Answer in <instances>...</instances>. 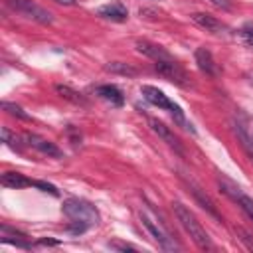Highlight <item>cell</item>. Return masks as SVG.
I'll list each match as a JSON object with an SVG mask.
<instances>
[{"label": "cell", "instance_id": "6da1fadb", "mask_svg": "<svg viewBox=\"0 0 253 253\" xmlns=\"http://www.w3.org/2000/svg\"><path fill=\"white\" fill-rule=\"evenodd\" d=\"M172 210H174V213H176L180 225L186 229V233L192 237V241H194L200 249H213V245H211V241H210L206 229L202 227V223L196 219V215H194L184 204L172 202Z\"/></svg>", "mask_w": 253, "mask_h": 253}, {"label": "cell", "instance_id": "7a4b0ae2", "mask_svg": "<svg viewBox=\"0 0 253 253\" xmlns=\"http://www.w3.org/2000/svg\"><path fill=\"white\" fill-rule=\"evenodd\" d=\"M140 93H142V97H144L150 105H154V107H158V109L168 111V113L172 115V119H174V123H176V125H180L182 128H186V130H190V132H196V130H194V126L186 121L184 111L180 109V105H176L174 101H170V99H168L160 89H156V87H152V85H142V87H140Z\"/></svg>", "mask_w": 253, "mask_h": 253}, {"label": "cell", "instance_id": "3957f363", "mask_svg": "<svg viewBox=\"0 0 253 253\" xmlns=\"http://www.w3.org/2000/svg\"><path fill=\"white\" fill-rule=\"evenodd\" d=\"M61 211L71 219V221H77V223H83L87 227H93L101 221V215L97 211V208L85 200H79V198H69L63 202L61 206Z\"/></svg>", "mask_w": 253, "mask_h": 253}, {"label": "cell", "instance_id": "277c9868", "mask_svg": "<svg viewBox=\"0 0 253 253\" xmlns=\"http://www.w3.org/2000/svg\"><path fill=\"white\" fill-rule=\"evenodd\" d=\"M140 221L146 227V231L152 235V239L164 249V251H176L178 243L174 241V237L168 233V229L150 213V211H140Z\"/></svg>", "mask_w": 253, "mask_h": 253}, {"label": "cell", "instance_id": "5b68a950", "mask_svg": "<svg viewBox=\"0 0 253 253\" xmlns=\"http://www.w3.org/2000/svg\"><path fill=\"white\" fill-rule=\"evenodd\" d=\"M6 4H8L14 12L26 16L28 20H34V22H38V24L47 26V24L53 22L51 12L45 10V8H42L40 4H36L34 0H6Z\"/></svg>", "mask_w": 253, "mask_h": 253}, {"label": "cell", "instance_id": "8992f818", "mask_svg": "<svg viewBox=\"0 0 253 253\" xmlns=\"http://www.w3.org/2000/svg\"><path fill=\"white\" fill-rule=\"evenodd\" d=\"M231 128H233L237 140L241 142L243 150L247 152V156L253 160V119H249L243 113H237L231 121Z\"/></svg>", "mask_w": 253, "mask_h": 253}, {"label": "cell", "instance_id": "52a82bcc", "mask_svg": "<svg viewBox=\"0 0 253 253\" xmlns=\"http://www.w3.org/2000/svg\"><path fill=\"white\" fill-rule=\"evenodd\" d=\"M154 69L168 81L180 85V87H188L190 85V77L188 73L174 61V59H162V61H154Z\"/></svg>", "mask_w": 253, "mask_h": 253}, {"label": "cell", "instance_id": "ba28073f", "mask_svg": "<svg viewBox=\"0 0 253 253\" xmlns=\"http://www.w3.org/2000/svg\"><path fill=\"white\" fill-rule=\"evenodd\" d=\"M148 125H150V128H152V132H156L172 150H176L180 156H184V148H182V144H180V140L174 136V132L164 125V123H160V121H156V119H150L148 121Z\"/></svg>", "mask_w": 253, "mask_h": 253}, {"label": "cell", "instance_id": "9c48e42d", "mask_svg": "<svg viewBox=\"0 0 253 253\" xmlns=\"http://www.w3.org/2000/svg\"><path fill=\"white\" fill-rule=\"evenodd\" d=\"M24 140H26V144H30L32 148L40 150V152L45 154V156H51V158H61V156H63L61 150H59L53 142H49V140H45V138H42V136H38V134L26 132V134H24Z\"/></svg>", "mask_w": 253, "mask_h": 253}, {"label": "cell", "instance_id": "30bf717a", "mask_svg": "<svg viewBox=\"0 0 253 253\" xmlns=\"http://www.w3.org/2000/svg\"><path fill=\"white\" fill-rule=\"evenodd\" d=\"M196 63H198V67H200V71L204 75H208V77H217L219 75V67H217V63H215V59H213L210 49L198 47L196 49Z\"/></svg>", "mask_w": 253, "mask_h": 253}, {"label": "cell", "instance_id": "8fae6325", "mask_svg": "<svg viewBox=\"0 0 253 253\" xmlns=\"http://www.w3.org/2000/svg\"><path fill=\"white\" fill-rule=\"evenodd\" d=\"M97 14L105 20H111V22H125L128 18V10L123 2H111V4H105L97 10Z\"/></svg>", "mask_w": 253, "mask_h": 253}, {"label": "cell", "instance_id": "7c38bea8", "mask_svg": "<svg viewBox=\"0 0 253 253\" xmlns=\"http://www.w3.org/2000/svg\"><path fill=\"white\" fill-rule=\"evenodd\" d=\"M136 51L142 53V55H146V57H150L152 61L172 59L170 53H168L164 47H160V45H156V43H152V42H146V40H138V42H136Z\"/></svg>", "mask_w": 253, "mask_h": 253}, {"label": "cell", "instance_id": "4fadbf2b", "mask_svg": "<svg viewBox=\"0 0 253 253\" xmlns=\"http://www.w3.org/2000/svg\"><path fill=\"white\" fill-rule=\"evenodd\" d=\"M190 18H192V22H194L196 26H200V28H204L206 32H211V34H221V32L225 30V26H223L217 18H213V16H210V14L196 12V14H192Z\"/></svg>", "mask_w": 253, "mask_h": 253}, {"label": "cell", "instance_id": "5bb4252c", "mask_svg": "<svg viewBox=\"0 0 253 253\" xmlns=\"http://www.w3.org/2000/svg\"><path fill=\"white\" fill-rule=\"evenodd\" d=\"M186 184H188L190 192L194 194V198L198 200V204H200V206H202V208H204L208 213H211L215 219H219V213H217V208H215L213 200H211V198H210V196H208V194H206V192H204V190H202V188H200L196 182H192V180H190V182H186Z\"/></svg>", "mask_w": 253, "mask_h": 253}, {"label": "cell", "instance_id": "9a60e30c", "mask_svg": "<svg viewBox=\"0 0 253 253\" xmlns=\"http://www.w3.org/2000/svg\"><path fill=\"white\" fill-rule=\"evenodd\" d=\"M0 233H2V241L4 243H12L16 247H22V249H30L32 243L28 241V235L18 231V229H12L10 225H0Z\"/></svg>", "mask_w": 253, "mask_h": 253}, {"label": "cell", "instance_id": "2e32d148", "mask_svg": "<svg viewBox=\"0 0 253 253\" xmlns=\"http://www.w3.org/2000/svg\"><path fill=\"white\" fill-rule=\"evenodd\" d=\"M95 93H97L101 99H105L107 103H111L113 107H121V105L125 103L123 93H121L115 85H99V87L95 89Z\"/></svg>", "mask_w": 253, "mask_h": 253}, {"label": "cell", "instance_id": "e0dca14e", "mask_svg": "<svg viewBox=\"0 0 253 253\" xmlns=\"http://www.w3.org/2000/svg\"><path fill=\"white\" fill-rule=\"evenodd\" d=\"M0 182L2 186L6 188H26V186H32V180H28L24 174H18V172H4L0 176Z\"/></svg>", "mask_w": 253, "mask_h": 253}, {"label": "cell", "instance_id": "ac0fdd59", "mask_svg": "<svg viewBox=\"0 0 253 253\" xmlns=\"http://www.w3.org/2000/svg\"><path fill=\"white\" fill-rule=\"evenodd\" d=\"M105 71L115 73V75H125V77H134L136 75V69L128 63H123V61H109L105 65Z\"/></svg>", "mask_w": 253, "mask_h": 253}, {"label": "cell", "instance_id": "d6986e66", "mask_svg": "<svg viewBox=\"0 0 253 253\" xmlns=\"http://www.w3.org/2000/svg\"><path fill=\"white\" fill-rule=\"evenodd\" d=\"M55 91H57L63 99H67V101H71V103H75V105H87L85 97H83L81 93H77L75 89L67 87V85H55Z\"/></svg>", "mask_w": 253, "mask_h": 253}, {"label": "cell", "instance_id": "ffe728a7", "mask_svg": "<svg viewBox=\"0 0 253 253\" xmlns=\"http://www.w3.org/2000/svg\"><path fill=\"white\" fill-rule=\"evenodd\" d=\"M217 184H219V190H221L225 196H229L233 202H237V198L243 194L239 186H235L233 182H229V180H225V178H219V180H217Z\"/></svg>", "mask_w": 253, "mask_h": 253}, {"label": "cell", "instance_id": "44dd1931", "mask_svg": "<svg viewBox=\"0 0 253 253\" xmlns=\"http://www.w3.org/2000/svg\"><path fill=\"white\" fill-rule=\"evenodd\" d=\"M2 109L8 113V115H12V117H16V119H22V121H30V115L22 109V107H18V105H14V103H8V101H4L2 103Z\"/></svg>", "mask_w": 253, "mask_h": 253}, {"label": "cell", "instance_id": "7402d4cb", "mask_svg": "<svg viewBox=\"0 0 253 253\" xmlns=\"http://www.w3.org/2000/svg\"><path fill=\"white\" fill-rule=\"evenodd\" d=\"M237 204H239V208L249 215V219L253 221V198H249V196L241 194V196L237 198Z\"/></svg>", "mask_w": 253, "mask_h": 253}, {"label": "cell", "instance_id": "603a6c76", "mask_svg": "<svg viewBox=\"0 0 253 253\" xmlns=\"http://www.w3.org/2000/svg\"><path fill=\"white\" fill-rule=\"evenodd\" d=\"M2 142H4L6 146L14 148V150H20V144H18V136H16V134H12L8 128H2Z\"/></svg>", "mask_w": 253, "mask_h": 253}, {"label": "cell", "instance_id": "cb8c5ba5", "mask_svg": "<svg viewBox=\"0 0 253 253\" xmlns=\"http://www.w3.org/2000/svg\"><path fill=\"white\" fill-rule=\"evenodd\" d=\"M239 38L245 42V45H249L253 49V26L251 24H247V26H243L239 30Z\"/></svg>", "mask_w": 253, "mask_h": 253}, {"label": "cell", "instance_id": "d4e9b609", "mask_svg": "<svg viewBox=\"0 0 253 253\" xmlns=\"http://www.w3.org/2000/svg\"><path fill=\"white\" fill-rule=\"evenodd\" d=\"M32 186H34V188H40L42 192H47V194H51V196H59L57 188H55V186H51V184H47V182H42V180H32Z\"/></svg>", "mask_w": 253, "mask_h": 253}, {"label": "cell", "instance_id": "484cf974", "mask_svg": "<svg viewBox=\"0 0 253 253\" xmlns=\"http://www.w3.org/2000/svg\"><path fill=\"white\" fill-rule=\"evenodd\" d=\"M235 233H237V235H239V239L247 245V249H251V251H253V237H251L245 229H241V227H237V229H235Z\"/></svg>", "mask_w": 253, "mask_h": 253}, {"label": "cell", "instance_id": "4316f807", "mask_svg": "<svg viewBox=\"0 0 253 253\" xmlns=\"http://www.w3.org/2000/svg\"><path fill=\"white\" fill-rule=\"evenodd\" d=\"M111 249H119V251H136L134 245H128V243H121V241H111L109 243Z\"/></svg>", "mask_w": 253, "mask_h": 253}, {"label": "cell", "instance_id": "83f0119b", "mask_svg": "<svg viewBox=\"0 0 253 253\" xmlns=\"http://www.w3.org/2000/svg\"><path fill=\"white\" fill-rule=\"evenodd\" d=\"M210 4H213L219 10H231V0H210Z\"/></svg>", "mask_w": 253, "mask_h": 253}, {"label": "cell", "instance_id": "f1b7e54d", "mask_svg": "<svg viewBox=\"0 0 253 253\" xmlns=\"http://www.w3.org/2000/svg\"><path fill=\"white\" fill-rule=\"evenodd\" d=\"M57 243H59L57 239H40L36 245H57Z\"/></svg>", "mask_w": 253, "mask_h": 253}, {"label": "cell", "instance_id": "f546056e", "mask_svg": "<svg viewBox=\"0 0 253 253\" xmlns=\"http://www.w3.org/2000/svg\"><path fill=\"white\" fill-rule=\"evenodd\" d=\"M55 2H61V4H71L73 0H55Z\"/></svg>", "mask_w": 253, "mask_h": 253}, {"label": "cell", "instance_id": "4dcf8cb0", "mask_svg": "<svg viewBox=\"0 0 253 253\" xmlns=\"http://www.w3.org/2000/svg\"><path fill=\"white\" fill-rule=\"evenodd\" d=\"M247 77H249V79L253 81V71H249V73H247Z\"/></svg>", "mask_w": 253, "mask_h": 253}]
</instances>
